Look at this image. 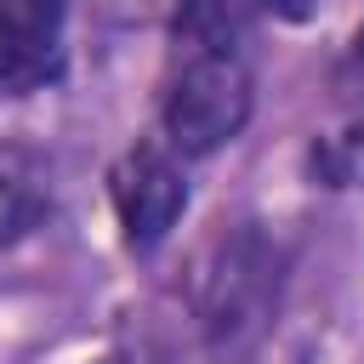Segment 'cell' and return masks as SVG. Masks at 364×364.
Segmentation results:
<instances>
[{
	"mask_svg": "<svg viewBox=\"0 0 364 364\" xmlns=\"http://www.w3.org/2000/svg\"><path fill=\"white\" fill-rule=\"evenodd\" d=\"M290 273V245L267 222H222L188 262L182 296L188 313L205 336L210 353H245L267 324L284 296Z\"/></svg>",
	"mask_w": 364,
	"mask_h": 364,
	"instance_id": "cell-1",
	"label": "cell"
},
{
	"mask_svg": "<svg viewBox=\"0 0 364 364\" xmlns=\"http://www.w3.org/2000/svg\"><path fill=\"white\" fill-rule=\"evenodd\" d=\"M256 114V46H165L159 74V142L199 165L245 136Z\"/></svg>",
	"mask_w": 364,
	"mask_h": 364,
	"instance_id": "cell-2",
	"label": "cell"
},
{
	"mask_svg": "<svg viewBox=\"0 0 364 364\" xmlns=\"http://www.w3.org/2000/svg\"><path fill=\"white\" fill-rule=\"evenodd\" d=\"M108 205H114V228H119L125 256H136V262L159 256L193 205L188 159H176L159 136H136L108 165Z\"/></svg>",
	"mask_w": 364,
	"mask_h": 364,
	"instance_id": "cell-3",
	"label": "cell"
},
{
	"mask_svg": "<svg viewBox=\"0 0 364 364\" xmlns=\"http://www.w3.org/2000/svg\"><path fill=\"white\" fill-rule=\"evenodd\" d=\"M68 74V0H0V97H34Z\"/></svg>",
	"mask_w": 364,
	"mask_h": 364,
	"instance_id": "cell-4",
	"label": "cell"
},
{
	"mask_svg": "<svg viewBox=\"0 0 364 364\" xmlns=\"http://www.w3.org/2000/svg\"><path fill=\"white\" fill-rule=\"evenodd\" d=\"M57 216V182L40 148L0 136V250L34 239Z\"/></svg>",
	"mask_w": 364,
	"mask_h": 364,
	"instance_id": "cell-5",
	"label": "cell"
},
{
	"mask_svg": "<svg viewBox=\"0 0 364 364\" xmlns=\"http://www.w3.org/2000/svg\"><path fill=\"white\" fill-rule=\"evenodd\" d=\"M301 176L324 193H364V119L313 136L301 148Z\"/></svg>",
	"mask_w": 364,
	"mask_h": 364,
	"instance_id": "cell-6",
	"label": "cell"
},
{
	"mask_svg": "<svg viewBox=\"0 0 364 364\" xmlns=\"http://www.w3.org/2000/svg\"><path fill=\"white\" fill-rule=\"evenodd\" d=\"M324 85H330V97H336L347 114H364V17H358V28L347 34V46L336 51Z\"/></svg>",
	"mask_w": 364,
	"mask_h": 364,
	"instance_id": "cell-7",
	"label": "cell"
},
{
	"mask_svg": "<svg viewBox=\"0 0 364 364\" xmlns=\"http://www.w3.org/2000/svg\"><path fill=\"white\" fill-rule=\"evenodd\" d=\"M262 23H307L324 11V0H245Z\"/></svg>",
	"mask_w": 364,
	"mask_h": 364,
	"instance_id": "cell-8",
	"label": "cell"
},
{
	"mask_svg": "<svg viewBox=\"0 0 364 364\" xmlns=\"http://www.w3.org/2000/svg\"><path fill=\"white\" fill-rule=\"evenodd\" d=\"M85 364H176V358H171V353H159V347H142V341H119V347H108V353L85 358Z\"/></svg>",
	"mask_w": 364,
	"mask_h": 364,
	"instance_id": "cell-9",
	"label": "cell"
}]
</instances>
